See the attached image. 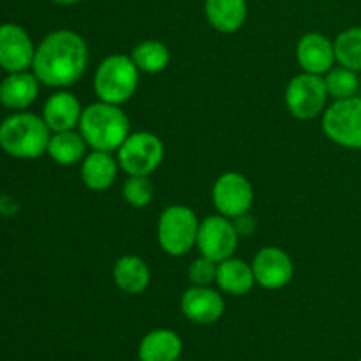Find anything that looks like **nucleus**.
Returning a JSON list of instances; mask_svg holds the SVG:
<instances>
[{"mask_svg": "<svg viewBox=\"0 0 361 361\" xmlns=\"http://www.w3.org/2000/svg\"><path fill=\"white\" fill-rule=\"evenodd\" d=\"M78 130L87 141L90 150L116 152L130 130V120L122 106L95 101L85 106Z\"/></svg>", "mask_w": 361, "mask_h": 361, "instance_id": "obj_2", "label": "nucleus"}, {"mask_svg": "<svg viewBox=\"0 0 361 361\" xmlns=\"http://www.w3.org/2000/svg\"><path fill=\"white\" fill-rule=\"evenodd\" d=\"M256 284L268 291H279L295 279V261L288 250L277 245L261 247L252 259Z\"/></svg>", "mask_w": 361, "mask_h": 361, "instance_id": "obj_11", "label": "nucleus"}, {"mask_svg": "<svg viewBox=\"0 0 361 361\" xmlns=\"http://www.w3.org/2000/svg\"><path fill=\"white\" fill-rule=\"evenodd\" d=\"M176 361H187V360H176Z\"/></svg>", "mask_w": 361, "mask_h": 361, "instance_id": "obj_30", "label": "nucleus"}, {"mask_svg": "<svg viewBox=\"0 0 361 361\" xmlns=\"http://www.w3.org/2000/svg\"><path fill=\"white\" fill-rule=\"evenodd\" d=\"M88 152H90V148H88L85 137L81 136L80 130L73 129L51 133L46 154L49 155L53 162L60 166H76L81 164Z\"/></svg>", "mask_w": 361, "mask_h": 361, "instance_id": "obj_22", "label": "nucleus"}, {"mask_svg": "<svg viewBox=\"0 0 361 361\" xmlns=\"http://www.w3.org/2000/svg\"><path fill=\"white\" fill-rule=\"evenodd\" d=\"M81 113H83V106L80 99L73 92L59 88L55 94L46 99L41 116L51 133H62V130L78 129Z\"/></svg>", "mask_w": 361, "mask_h": 361, "instance_id": "obj_15", "label": "nucleus"}, {"mask_svg": "<svg viewBox=\"0 0 361 361\" xmlns=\"http://www.w3.org/2000/svg\"><path fill=\"white\" fill-rule=\"evenodd\" d=\"M217 264L200 254V257H196L187 270L190 286H214L217 279Z\"/></svg>", "mask_w": 361, "mask_h": 361, "instance_id": "obj_27", "label": "nucleus"}, {"mask_svg": "<svg viewBox=\"0 0 361 361\" xmlns=\"http://www.w3.org/2000/svg\"><path fill=\"white\" fill-rule=\"evenodd\" d=\"M39 85L41 81L34 73H9L0 83V104L13 111H23L37 99Z\"/></svg>", "mask_w": 361, "mask_h": 361, "instance_id": "obj_18", "label": "nucleus"}, {"mask_svg": "<svg viewBox=\"0 0 361 361\" xmlns=\"http://www.w3.org/2000/svg\"><path fill=\"white\" fill-rule=\"evenodd\" d=\"M240 238L242 236H240L233 219L224 217L221 214L208 215L200 224L196 249L200 250L201 256L208 257L215 263H221V261L235 256Z\"/></svg>", "mask_w": 361, "mask_h": 361, "instance_id": "obj_9", "label": "nucleus"}, {"mask_svg": "<svg viewBox=\"0 0 361 361\" xmlns=\"http://www.w3.org/2000/svg\"><path fill=\"white\" fill-rule=\"evenodd\" d=\"M35 46L23 27L16 23L0 25V67L7 73L32 69Z\"/></svg>", "mask_w": 361, "mask_h": 361, "instance_id": "obj_13", "label": "nucleus"}, {"mask_svg": "<svg viewBox=\"0 0 361 361\" xmlns=\"http://www.w3.org/2000/svg\"><path fill=\"white\" fill-rule=\"evenodd\" d=\"M111 277L116 288L130 296L141 295L148 289L152 281V271L147 261L134 254H126L115 261L111 268Z\"/></svg>", "mask_w": 361, "mask_h": 361, "instance_id": "obj_17", "label": "nucleus"}, {"mask_svg": "<svg viewBox=\"0 0 361 361\" xmlns=\"http://www.w3.org/2000/svg\"><path fill=\"white\" fill-rule=\"evenodd\" d=\"M180 310L190 323L208 326L221 321L226 302L222 293L212 286H190L180 298Z\"/></svg>", "mask_w": 361, "mask_h": 361, "instance_id": "obj_12", "label": "nucleus"}, {"mask_svg": "<svg viewBox=\"0 0 361 361\" xmlns=\"http://www.w3.org/2000/svg\"><path fill=\"white\" fill-rule=\"evenodd\" d=\"M324 85H326V90L330 99L334 101H341V99H349L358 95L360 88V80L358 73L356 71L348 69V67L335 66L324 74Z\"/></svg>", "mask_w": 361, "mask_h": 361, "instance_id": "obj_25", "label": "nucleus"}, {"mask_svg": "<svg viewBox=\"0 0 361 361\" xmlns=\"http://www.w3.org/2000/svg\"><path fill=\"white\" fill-rule=\"evenodd\" d=\"M130 59L136 63L140 73L161 74L171 63V51H169L168 44L159 39H145L134 46L130 51Z\"/></svg>", "mask_w": 361, "mask_h": 361, "instance_id": "obj_23", "label": "nucleus"}, {"mask_svg": "<svg viewBox=\"0 0 361 361\" xmlns=\"http://www.w3.org/2000/svg\"><path fill=\"white\" fill-rule=\"evenodd\" d=\"M164 143L157 134L150 130H136L126 137L116 150L120 171L127 176H150L161 168L164 161Z\"/></svg>", "mask_w": 361, "mask_h": 361, "instance_id": "obj_6", "label": "nucleus"}, {"mask_svg": "<svg viewBox=\"0 0 361 361\" xmlns=\"http://www.w3.org/2000/svg\"><path fill=\"white\" fill-rule=\"evenodd\" d=\"M51 130L42 116L16 111L0 123V148L16 159H39L48 150Z\"/></svg>", "mask_w": 361, "mask_h": 361, "instance_id": "obj_3", "label": "nucleus"}, {"mask_svg": "<svg viewBox=\"0 0 361 361\" xmlns=\"http://www.w3.org/2000/svg\"><path fill=\"white\" fill-rule=\"evenodd\" d=\"M295 56L303 73L317 76H324L331 67L337 66L334 41L321 32L303 34L296 42Z\"/></svg>", "mask_w": 361, "mask_h": 361, "instance_id": "obj_14", "label": "nucleus"}, {"mask_svg": "<svg viewBox=\"0 0 361 361\" xmlns=\"http://www.w3.org/2000/svg\"><path fill=\"white\" fill-rule=\"evenodd\" d=\"M140 69L130 55L111 53L101 60L94 73V94L97 101L122 106L134 97L140 87Z\"/></svg>", "mask_w": 361, "mask_h": 361, "instance_id": "obj_4", "label": "nucleus"}, {"mask_svg": "<svg viewBox=\"0 0 361 361\" xmlns=\"http://www.w3.org/2000/svg\"><path fill=\"white\" fill-rule=\"evenodd\" d=\"M90 53L88 44L78 32L69 28L53 30L35 48L32 73L41 85L67 88L83 78Z\"/></svg>", "mask_w": 361, "mask_h": 361, "instance_id": "obj_1", "label": "nucleus"}, {"mask_svg": "<svg viewBox=\"0 0 361 361\" xmlns=\"http://www.w3.org/2000/svg\"><path fill=\"white\" fill-rule=\"evenodd\" d=\"M203 13L208 25L221 34H235L249 16L247 0H204Z\"/></svg>", "mask_w": 361, "mask_h": 361, "instance_id": "obj_19", "label": "nucleus"}, {"mask_svg": "<svg viewBox=\"0 0 361 361\" xmlns=\"http://www.w3.org/2000/svg\"><path fill=\"white\" fill-rule=\"evenodd\" d=\"M215 286L219 291L229 296H245L249 295L256 284L252 264L247 263L240 257H228L217 264V279Z\"/></svg>", "mask_w": 361, "mask_h": 361, "instance_id": "obj_20", "label": "nucleus"}, {"mask_svg": "<svg viewBox=\"0 0 361 361\" xmlns=\"http://www.w3.org/2000/svg\"><path fill=\"white\" fill-rule=\"evenodd\" d=\"M120 166L116 155L109 152L90 150L80 164V178L88 190L104 192L115 183Z\"/></svg>", "mask_w": 361, "mask_h": 361, "instance_id": "obj_16", "label": "nucleus"}, {"mask_svg": "<svg viewBox=\"0 0 361 361\" xmlns=\"http://www.w3.org/2000/svg\"><path fill=\"white\" fill-rule=\"evenodd\" d=\"M321 129L331 143L342 148H361V97L334 101L321 115Z\"/></svg>", "mask_w": 361, "mask_h": 361, "instance_id": "obj_7", "label": "nucleus"}, {"mask_svg": "<svg viewBox=\"0 0 361 361\" xmlns=\"http://www.w3.org/2000/svg\"><path fill=\"white\" fill-rule=\"evenodd\" d=\"M201 219L187 204H169L157 221V242L171 257L187 256L196 249Z\"/></svg>", "mask_w": 361, "mask_h": 361, "instance_id": "obj_5", "label": "nucleus"}, {"mask_svg": "<svg viewBox=\"0 0 361 361\" xmlns=\"http://www.w3.org/2000/svg\"><path fill=\"white\" fill-rule=\"evenodd\" d=\"M334 46L338 66L361 73V25L342 30L334 39Z\"/></svg>", "mask_w": 361, "mask_h": 361, "instance_id": "obj_24", "label": "nucleus"}, {"mask_svg": "<svg viewBox=\"0 0 361 361\" xmlns=\"http://www.w3.org/2000/svg\"><path fill=\"white\" fill-rule=\"evenodd\" d=\"M360 361H361V358H360Z\"/></svg>", "mask_w": 361, "mask_h": 361, "instance_id": "obj_31", "label": "nucleus"}, {"mask_svg": "<svg viewBox=\"0 0 361 361\" xmlns=\"http://www.w3.org/2000/svg\"><path fill=\"white\" fill-rule=\"evenodd\" d=\"M324 78L310 73H300L289 80L284 92V102L289 115L296 120H314L324 113L328 106Z\"/></svg>", "mask_w": 361, "mask_h": 361, "instance_id": "obj_8", "label": "nucleus"}, {"mask_svg": "<svg viewBox=\"0 0 361 361\" xmlns=\"http://www.w3.org/2000/svg\"><path fill=\"white\" fill-rule=\"evenodd\" d=\"M252 182L238 171H226L212 185V203L217 214L236 219L249 214L254 204Z\"/></svg>", "mask_w": 361, "mask_h": 361, "instance_id": "obj_10", "label": "nucleus"}, {"mask_svg": "<svg viewBox=\"0 0 361 361\" xmlns=\"http://www.w3.org/2000/svg\"><path fill=\"white\" fill-rule=\"evenodd\" d=\"M53 4H59V6H76V4L85 2V0H51Z\"/></svg>", "mask_w": 361, "mask_h": 361, "instance_id": "obj_29", "label": "nucleus"}, {"mask_svg": "<svg viewBox=\"0 0 361 361\" xmlns=\"http://www.w3.org/2000/svg\"><path fill=\"white\" fill-rule=\"evenodd\" d=\"M233 222H235L236 229H238L240 236H247L249 233L254 231V228H256V222H254V217H250V212L245 215H240V217L233 219Z\"/></svg>", "mask_w": 361, "mask_h": 361, "instance_id": "obj_28", "label": "nucleus"}, {"mask_svg": "<svg viewBox=\"0 0 361 361\" xmlns=\"http://www.w3.org/2000/svg\"><path fill=\"white\" fill-rule=\"evenodd\" d=\"M183 342L178 334L168 328H155L148 331L140 342V361H176L182 356Z\"/></svg>", "mask_w": 361, "mask_h": 361, "instance_id": "obj_21", "label": "nucleus"}, {"mask_svg": "<svg viewBox=\"0 0 361 361\" xmlns=\"http://www.w3.org/2000/svg\"><path fill=\"white\" fill-rule=\"evenodd\" d=\"M155 187L150 176L130 175L122 185V197L129 207L147 208L154 201Z\"/></svg>", "mask_w": 361, "mask_h": 361, "instance_id": "obj_26", "label": "nucleus"}]
</instances>
